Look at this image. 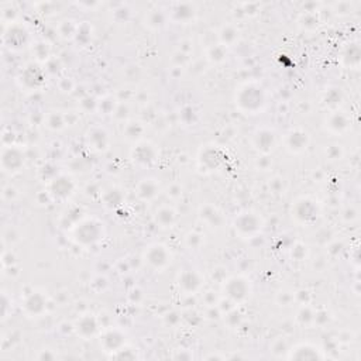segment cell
<instances>
[{"mask_svg":"<svg viewBox=\"0 0 361 361\" xmlns=\"http://www.w3.org/2000/svg\"><path fill=\"white\" fill-rule=\"evenodd\" d=\"M291 359H298V360H315V359H322V356L315 349H309L308 346H302V347L295 349V353L291 354Z\"/></svg>","mask_w":361,"mask_h":361,"instance_id":"1","label":"cell"},{"mask_svg":"<svg viewBox=\"0 0 361 361\" xmlns=\"http://www.w3.org/2000/svg\"><path fill=\"white\" fill-rule=\"evenodd\" d=\"M149 259H150V262L155 264L157 267H161L162 264H167L168 262L167 251L164 250V247H161V246L151 247Z\"/></svg>","mask_w":361,"mask_h":361,"instance_id":"2","label":"cell"}]
</instances>
